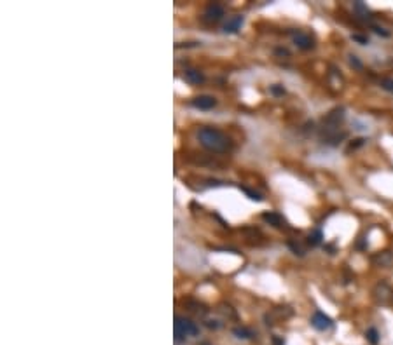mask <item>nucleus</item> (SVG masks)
<instances>
[{
  "label": "nucleus",
  "mask_w": 393,
  "mask_h": 345,
  "mask_svg": "<svg viewBox=\"0 0 393 345\" xmlns=\"http://www.w3.org/2000/svg\"><path fill=\"white\" fill-rule=\"evenodd\" d=\"M197 138H199L201 145L204 148H208L210 152H217V154H224L231 147L229 138L215 128H201L197 132Z\"/></svg>",
  "instance_id": "1"
},
{
  "label": "nucleus",
  "mask_w": 393,
  "mask_h": 345,
  "mask_svg": "<svg viewBox=\"0 0 393 345\" xmlns=\"http://www.w3.org/2000/svg\"><path fill=\"white\" fill-rule=\"evenodd\" d=\"M199 335V328L196 326V323H193L191 319H186L182 316L175 317V338H177V344L180 340H186L187 337H197Z\"/></svg>",
  "instance_id": "2"
},
{
  "label": "nucleus",
  "mask_w": 393,
  "mask_h": 345,
  "mask_svg": "<svg viewBox=\"0 0 393 345\" xmlns=\"http://www.w3.org/2000/svg\"><path fill=\"white\" fill-rule=\"evenodd\" d=\"M372 297H374V300L378 302V303L386 305V303H390V302H392L393 290L386 283H378L374 286V290H372Z\"/></svg>",
  "instance_id": "3"
},
{
  "label": "nucleus",
  "mask_w": 393,
  "mask_h": 345,
  "mask_svg": "<svg viewBox=\"0 0 393 345\" xmlns=\"http://www.w3.org/2000/svg\"><path fill=\"white\" fill-rule=\"evenodd\" d=\"M222 16H224V7H222V5L217 4V2H211V4H208L206 9H204L203 21L213 25V23H219L220 19H222Z\"/></svg>",
  "instance_id": "4"
},
{
  "label": "nucleus",
  "mask_w": 393,
  "mask_h": 345,
  "mask_svg": "<svg viewBox=\"0 0 393 345\" xmlns=\"http://www.w3.org/2000/svg\"><path fill=\"white\" fill-rule=\"evenodd\" d=\"M292 42L302 51H309L315 47V39L306 32H292Z\"/></svg>",
  "instance_id": "5"
},
{
  "label": "nucleus",
  "mask_w": 393,
  "mask_h": 345,
  "mask_svg": "<svg viewBox=\"0 0 393 345\" xmlns=\"http://www.w3.org/2000/svg\"><path fill=\"white\" fill-rule=\"evenodd\" d=\"M311 324H313V328H316L318 331H327V330H330V328L334 326L332 319H330L329 316H325L323 312H320V310H316V312L313 314Z\"/></svg>",
  "instance_id": "6"
},
{
  "label": "nucleus",
  "mask_w": 393,
  "mask_h": 345,
  "mask_svg": "<svg viewBox=\"0 0 393 345\" xmlns=\"http://www.w3.org/2000/svg\"><path fill=\"white\" fill-rule=\"evenodd\" d=\"M372 263L376 267H381V268H388L393 265V253L392 251H379L372 257Z\"/></svg>",
  "instance_id": "7"
},
{
  "label": "nucleus",
  "mask_w": 393,
  "mask_h": 345,
  "mask_svg": "<svg viewBox=\"0 0 393 345\" xmlns=\"http://www.w3.org/2000/svg\"><path fill=\"white\" fill-rule=\"evenodd\" d=\"M193 105L196 108H199V110H210V108H213L217 105V99L213 98V96L201 94V96H196V98L193 99Z\"/></svg>",
  "instance_id": "8"
},
{
  "label": "nucleus",
  "mask_w": 393,
  "mask_h": 345,
  "mask_svg": "<svg viewBox=\"0 0 393 345\" xmlns=\"http://www.w3.org/2000/svg\"><path fill=\"white\" fill-rule=\"evenodd\" d=\"M262 220L267 221L269 225H273V227L276 228H283L287 227V221L283 220V216L280 213H275V211H269V213H264L262 215Z\"/></svg>",
  "instance_id": "9"
},
{
  "label": "nucleus",
  "mask_w": 393,
  "mask_h": 345,
  "mask_svg": "<svg viewBox=\"0 0 393 345\" xmlns=\"http://www.w3.org/2000/svg\"><path fill=\"white\" fill-rule=\"evenodd\" d=\"M241 25H243V16H240V14L231 16V18L226 21V25H224V32H226V33H236L238 30L241 28Z\"/></svg>",
  "instance_id": "10"
},
{
  "label": "nucleus",
  "mask_w": 393,
  "mask_h": 345,
  "mask_svg": "<svg viewBox=\"0 0 393 345\" xmlns=\"http://www.w3.org/2000/svg\"><path fill=\"white\" fill-rule=\"evenodd\" d=\"M184 81L189 82V84H193V86H199L204 82V75L201 74L199 70L191 68V70H186V74H184Z\"/></svg>",
  "instance_id": "11"
},
{
  "label": "nucleus",
  "mask_w": 393,
  "mask_h": 345,
  "mask_svg": "<svg viewBox=\"0 0 393 345\" xmlns=\"http://www.w3.org/2000/svg\"><path fill=\"white\" fill-rule=\"evenodd\" d=\"M233 333H234V337L240 338V340H252V338L255 337V333H253V331L250 330V328H246V326L234 328Z\"/></svg>",
  "instance_id": "12"
},
{
  "label": "nucleus",
  "mask_w": 393,
  "mask_h": 345,
  "mask_svg": "<svg viewBox=\"0 0 393 345\" xmlns=\"http://www.w3.org/2000/svg\"><path fill=\"white\" fill-rule=\"evenodd\" d=\"M365 338H367V342L371 345H378L379 340H381V337H379V333H378L376 328H369V330L365 331Z\"/></svg>",
  "instance_id": "13"
},
{
  "label": "nucleus",
  "mask_w": 393,
  "mask_h": 345,
  "mask_svg": "<svg viewBox=\"0 0 393 345\" xmlns=\"http://www.w3.org/2000/svg\"><path fill=\"white\" fill-rule=\"evenodd\" d=\"M322 239H323V234H322V230H315L313 234H309L308 235V244L309 246H318L320 243H322Z\"/></svg>",
  "instance_id": "14"
},
{
  "label": "nucleus",
  "mask_w": 393,
  "mask_h": 345,
  "mask_svg": "<svg viewBox=\"0 0 393 345\" xmlns=\"http://www.w3.org/2000/svg\"><path fill=\"white\" fill-rule=\"evenodd\" d=\"M219 312L224 314L226 317H231V319H234V317H236V312L233 310V307H231V305H226V303L219 305Z\"/></svg>",
  "instance_id": "15"
},
{
  "label": "nucleus",
  "mask_w": 393,
  "mask_h": 345,
  "mask_svg": "<svg viewBox=\"0 0 393 345\" xmlns=\"http://www.w3.org/2000/svg\"><path fill=\"white\" fill-rule=\"evenodd\" d=\"M203 323H204V326L210 328V330H219V328H222V323H220L219 319H211V317H204Z\"/></svg>",
  "instance_id": "16"
},
{
  "label": "nucleus",
  "mask_w": 393,
  "mask_h": 345,
  "mask_svg": "<svg viewBox=\"0 0 393 345\" xmlns=\"http://www.w3.org/2000/svg\"><path fill=\"white\" fill-rule=\"evenodd\" d=\"M289 248H290V250H292L295 255H299V257H302V255H304V248L300 246L299 243H295V241H289Z\"/></svg>",
  "instance_id": "17"
},
{
  "label": "nucleus",
  "mask_w": 393,
  "mask_h": 345,
  "mask_svg": "<svg viewBox=\"0 0 393 345\" xmlns=\"http://www.w3.org/2000/svg\"><path fill=\"white\" fill-rule=\"evenodd\" d=\"M351 41L358 42V44H362V45H367L369 44V39L364 37V35H360V33H353V35H351Z\"/></svg>",
  "instance_id": "18"
},
{
  "label": "nucleus",
  "mask_w": 393,
  "mask_h": 345,
  "mask_svg": "<svg viewBox=\"0 0 393 345\" xmlns=\"http://www.w3.org/2000/svg\"><path fill=\"white\" fill-rule=\"evenodd\" d=\"M271 92L275 96H283L285 94V87H283L282 84H275V86H271Z\"/></svg>",
  "instance_id": "19"
},
{
  "label": "nucleus",
  "mask_w": 393,
  "mask_h": 345,
  "mask_svg": "<svg viewBox=\"0 0 393 345\" xmlns=\"http://www.w3.org/2000/svg\"><path fill=\"white\" fill-rule=\"evenodd\" d=\"M381 87L385 89V91L393 92V79H383V81H381Z\"/></svg>",
  "instance_id": "20"
},
{
  "label": "nucleus",
  "mask_w": 393,
  "mask_h": 345,
  "mask_svg": "<svg viewBox=\"0 0 393 345\" xmlns=\"http://www.w3.org/2000/svg\"><path fill=\"white\" fill-rule=\"evenodd\" d=\"M243 192H245V194L248 195V197L252 199V201H262V197H260V195L257 194V192H252V190H250V188H245V187H243Z\"/></svg>",
  "instance_id": "21"
},
{
  "label": "nucleus",
  "mask_w": 393,
  "mask_h": 345,
  "mask_svg": "<svg viewBox=\"0 0 393 345\" xmlns=\"http://www.w3.org/2000/svg\"><path fill=\"white\" fill-rule=\"evenodd\" d=\"M349 65L351 66H355V68H358V70H362V63L358 61V58H356V56H349Z\"/></svg>",
  "instance_id": "22"
},
{
  "label": "nucleus",
  "mask_w": 393,
  "mask_h": 345,
  "mask_svg": "<svg viewBox=\"0 0 393 345\" xmlns=\"http://www.w3.org/2000/svg\"><path fill=\"white\" fill-rule=\"evenodd\" d=\"M353 7L356 9V11H360V12H364V14H367L369 12V9H367V5H364L362 2H355V5Z\"/></svg>",
  "instance_id": "23"
},
{
  "label": "nucleus",
  "mask_w": 393,
  "mask_h": 345,
  "mask_svg": "<svg viewBox=\"0 0 393 345\" xmlns=\"http://www.w3.org/2000/svg\"><path fill=\"white\" fill-rule=\"evenodd\" d=\"M374 32L379 33V35H383V37H390V32H386V30L381 28V26H374Z\"/></svg>",
  "instance_id": "24"
},
{
  "label": "nucleus",
  "mask_w": 393,
  "mask_h": 345,
  "mask_svg": "<svg viewBox=\"0 0 393 345\" xmlns=\"http://www.w3.org/2000/svg\"><path fill=\"white\" fill-rule=\"evenodd\" d=\"M204 345H206V344H204Z\"/></svg>",
  "instance_id": "25"
}]
</instances>
